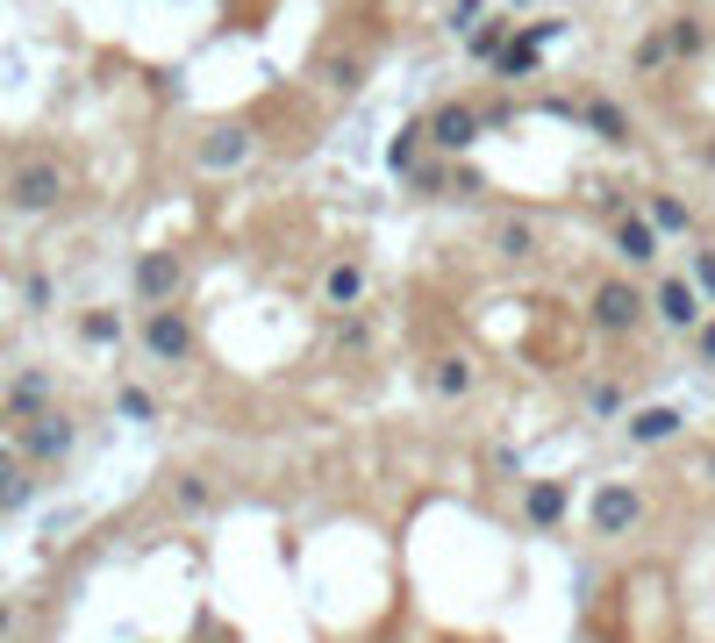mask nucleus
Masks as SVG:
<instances>
[{"mask_svg": "<svg viewBox=\"0 0 715 643\" xmlns=\"http://www.w3.org/2000/svg\"><path fill=\"white\" fill-rule=\"evenodd\" d=\"M587 322H594L601 337H637L644 329V279H594Z\"/></svg>", "mask_w": 715, "mask_h": 643, "instance_id": "nucleus-1", "label": "nucleus"}, {"mask_svg": "<svg viewBox=\"0 0 715 643\" xmlns=\"http://www.w3.org/2000/svg\"><path fill=\"white\" fill-rule=\"evenodd\" d=\"M423 129H429V151L437 157H465L479 136H487V115H479L473 101H437L423 115Z\"/></svg>", "mask_w": 715, "mask_h": 643, "instance_id": "nucleus-2", "label": "nucleus"}, {"mask_svg": "<svg viewBox=\"0 0 715 643\" xmlns=\"http://www.w3.org/2000/svg\"><path fill=\"white\" fill-rule=\"evenodd\" d=\"M637 522H644V487L609 479V487L587 493V529H594V537H630Z\"/></svg>", "mask_w": 715, "mask_h": 643, "instance_id": "nucleus-3", "label": "nucleus"}, {"mask_svg": "<svg viewBox=\"0 0 715 643\" xmlns=\"http://www.w3.org/2000/svg\"><path fill=\"white\" fill-rule=\"evenodd\" d=\"M8 201H15L22 215L58 207V201H65V165H58V157H22V165L8 172Z\"/></svg>", "mask_w": 715, "mask_h": 643, "instance_id": "nucleus-4", "label": "nucleus"}, {"mask_svg": "<svg viewBox=\"0 0 715 643\" xmlns=\"http://www.w3.org/2000/svg\"><path fill=\"white\" fill-rule=\"evenodd\" d=\"M258 157V136L243 129V122H215V129H201V143H193V165L201 172H243Z\"/></svg>", "mask_w": 715, "mask_h": 643, "instance_id": "nucleus-5", "label": "nucleus"}, {"mask_svg": "<svg viewBox=\"0 0 715 643\" xmlns=\"http://www.w3.org/2000/svg\"><path fill=\"white\" fill-rule=\"evenodd\" d=\"M551 115H573V122H587V129L601 136V143H615V151H623V143H630L637 136V122L623 115V101H609V93H587V101H544Z\"/></svg>", "mask_w": 715, "mask_h": 643, "instance_id": "nucleus-6", "label": "nucleus"}, {"mask_svg": "<svg viewBox=\"0 0 715 643\" xmlns=\"http://www.w3.org/2000/svg\"><path fill=\"white\" fill-rule=\"evenodd\" d=\"M651 315H658L665 329H687V337H694V329H701V293H694V279H687V272L651 279Z\"/></svg>", "mask_w": 715, "mask_h": 643, "instance_id": "nucleus-7", "label": "nucleus"}, {"mask_svg": "<svg viewBox=\"0 0 715 643\" xmlns=\"http://www.w3.org/2000/svg\"><path fill=\"white\" fill-rule=\"evenodd\" d=\"M143 351H151L158 365H187V357H193V322L179 315V307H151V322H143Z\"/></svg>", "mask_w": 715, "mask_h": 643, "instance_id": "nucleus-8", "label": "nucleus"}, {"mask_svg": "<svg viewBox=\"0 0 715 643\" xmlns=\"http://www.w3.org/2000/svg\"><path fill=\"white\" fill-rule=\"evenodd\" d=\"M129 287H137V301L172 307V293L187 287V265H179L172 251H143V257H137V272H129Z\"/></svg>", "mask_w": 715, "mask_h": 643, "instance_id": "nucleus-9", "label": "nucleus"}, {"mask_svg": "<svg viewBox=\"0 0 715 643\" xmlns=\"http://www.w3.org/2000/svg\"><path fill=\"white\" fill-rule=\"evenodd\" d=\"M609 237H615V251H623V265H637V272H651V265H658V251H665V237L644 222V207H623Z\"/></svg>", "mask_w": 715, "mask_h": 643, "instance_id": "nucleus-10", "label": "nucleus"}, {"mask_svg": "<svg viewBox=\"0 0 715 643\" xmlns=\"http://www.w3.org/2000/svg\"><path fill=\"white\" fill-rule=\"evenodd\" d=\"M559 36V22H537V29H515L509 51L494 58V79H529V72L544 65V43Z\"/></svg>", "mask_w": 715, "mask_h": 643, "instance_id": "nucleus-11", "label": "nucleus"}, {"mask_svg": "<svg viewBox=\"0 0 715 643\" xmlns=\"http://www.w3.org/2000/svg\"><path fill=\"white\" fill-rule=\"evenodd\" d=\"M523 515H529V529H559L565 515H573V487H565V479H529Z\"/></svg>", "mask_w": 715, "mask_h": 643, "instance_id": "nucleus-12", "label": "nucleus"}, {"mask_svg": "<svg viewBox=\"0 0 715 643\" xmlns=\"http://www.w3.org/2000/svg\"><path fill=\"white\" fill-rule=\"evenodd\" d=\"M72 443H79V429H72L65 415H43V423L22 429V457H29V465H58Z\"/></svg>", "mask_w": 715, "mask_h": 643, "instance_id": "nucleus-13", "label": "nucleus"}, {"mask_svg": "<svg viewBox=\"0 0 715 643\" xmlns=\"http://www.w3.org/2000/svg\"><path fill=\"white\" fill-rule=\"evenodd\" d=\"M623 429H630L637 451H658V443H673V437L687 429V415H680V407H630V415H623Z\"/></svg>", "mask_w": 715, "mask_h": 643, "instance_id": "nucleus-14", "label": "nucleus"}, {"mask_svg": "<svg viewBox=\"0 0 715 643\" xmlns=\"http://www.w3.org/2000/svg\"><path fill=\"white\" fill-rule=\"evenodd\" d=\"M365 287H373L365 257H337V265L323 272V301H329V307H343V315H351V307L365 301Z\"/></svg>", "mask_w": 715, "mask_h": 643, "instance_id": "nucleus-15", "label": "nucleus"}, {"mask_svg": "<svg viewBox=\"0 0 715 643\" xmlns=\"http://www.w3.org/2000/svg\"><path fill=\"white\" fill-rule=\"evenodd\" d=\"M423 157H429V129H423V122H401V129H393V143H387V172L409 187Z\"/></svg>", "mask_w": 715, "mask_h": 643, "instance_id": "nucleus-16", "label": "nucleus"}, {"mask_svg": "<svg viewBox=\"0 0 715 643\" xmlns=\"http://www.w3.org/2000/svg\"><path fill=\"white\" fill-rule=\"evenodd\" d=\"M644 222L658 229V237H694V207H687L680 193H665V187L644 193Z\"/></svg>", "mask_w": 715, "mask_h": 643, "instance_id": "nucleus-17", "label": "nucleus"}, {"mask_svg": "<svg viewBox=\"0 0 715 643\" xmlns=\"http://www.w3.org/2000/svg\"><path fill=\"white\" fill-rule=\"evenodd\" d=\"M8 415H15V423H43V415H51V379L22 373L15 387H8Z\"/></svg>", "mask_w": 715, "mask_h": 643, "instance_id": "nucleus-18", "label": "nucleus"}, {"mask_svg": "<svg viewBox=\"0 0 715 643\" xmlns=\"http://www.w3.org/2000/svg\"><path fill=\"white\" fill-rule=\"evenodd\" d=\"M429 393H437V401H465V393H473V357H437V365H429Z\"/></svg>", "mask_w": 715, "mask_h": 643, "instance_id": "nucleus-19", "label": "nucleus"}, {"mask_svg": "<svg viewBox=\"0 0 715 643\" xmlns=\"http://www.w3.org/2000/svg\"><path fill=\"white\" fill-rule=\"evenodd\" d=\"M630 72L637 79H658V72H673V43H665V29H644L630 43Z\"/></svg>", "mask_w": 715, "mask_h": 643, "instance_id": "nucleus-20", "label": "nucleus"}, {"mask_svg": "<svg viewBox=\"0 0 715 643\" xmlns=\"http://www.w3.org/2000/svg\"><path fill=\"white\" fill-rule=\"evenodd\" d=\"M509 36H515V22H509V15H487V22H479L473 36H465V51H473L479 65H494V58L509 51Z\"/></svg>", "mask_w": 715, "mask_h": 643, "instance_id": "nucleus-21", "label": "nucleus"}, {"mask_svg": "<svg viewBox=\"0 0 715 643\" xmlns=\"http://www.w3.org/2000/svg\"><path fill=\"white\" fill-rule=\"evenodd\" d=\"M665 43H673V65H680V58H701V51H708V22H701V15H673V22H665Z\"/></svg>", "mask_w": 715, "mask_h": 643, "instance_id": "nucleus-22", "label": "nucleus"}, {"mask_svg": "<svg viewBox=\"0 0 715 643\" xmlns=\"http://www.w3.org/2000/svg\"><path fill=\"white\" fill-rule=\"evenodd\" d=\"M79 337L93 343V351H108V343H122L129 329H122V315H115V307H86V315H79Z\"/></svg>", "mask_w": 715, "mask_h": 643, "instance_id": "nucleus-23", "label": "nucleus"}, {"mask_svg": "<svg viewBox=\"0 0 715 643\" xmlns=\"http://www.w3.org/2000/svg\"><path fill=\"white\" fill-rule=\"evenodd\" d=\"M587 415H594V423H615V415H630V387H615V379H594V387H587Z\"/></svg>", "mask_w": 715, "mask_h": 643, "instance_id": "nucleus-24", "label": "nucleus"}, {"mask_svg": "<svg viewBox=\"0 0 715 643\" xmlns=\"http://www.w3.org/2000/svg\"><path fill=\"white\" fill-rule=\"evenodd\" d=\"M494 251L501 257H529V251H537V229H529L523 215H501L494 222Z\"/></svg>", "mask_w": 715, "mask_h": 643, "instance_id": "nucleus-25", "label": "nucleus"}, {"mask_svg": "<svg viewBox=\"0 0 715 643\" xmlns=\"http://www.w3.org/2000/svg\"><path fill=\"white\" fill-rule=\"evenodd\" d=\"M409 187L423 193V201H437V193H451V157H437V151H429L423 165H415V179H409Z\"/></svg>", "mask_w": 715, "mask_h": 643, "instance_id": "nucleus-26", "label": "nucleus"}, {"mask_svg": "<svg viewBox=\"0 0 715 643\" xmlns=\"http://www.w3.org/2000/svg\"><path fill=\"white\" fill-rule=\"evenodd\" d=\"M115 415H122V423H158L151 387H122V393H115Z\"/></svg>", "mask_w": 715, "mask_h": 643, "instance_id": "nucleus-27", "label": "nucleus"}, {"mask_svg": "<svg viewBox=\"0 0 715 643\" xmlns=\"http://www.w3.org/2000/svg\"><path fill=\"white\" fill-rule=\"evenodd\" d=\"M687 279H694L701 301H715V243H701V251L687 257Z\"/></svg>", "mask_w": 715, "mask_h": 643, "instance_id": "nucleus-28", "label": "nucleus"}, {"mask_svg": "<svg viewBox=\"0 0 715 643\" xmlns=\"http://www.w3.org/2000/svg\"><path fill=\"white\" fill-rule=\"evenodd\" d=\"M172 501H179V508H208V501H215V487H208L201 472H179V479H172Z\"/></svg>", "mask_w": 715, "mask_h": 643, "instance_id": "nucleus-29", "label": "nucleus"}, {"mask_svg": "<svg viewBox=\"0 0 715 643\" xmlns=\"http://www.w3.org/2000/svg\"><path fill=\"white\" fill-rule=\"evenodd\" d=\"M443 22H451V36H473L479 22H487V0H451V15H443Z\"/></svg>", "mask_w": 715, "mask_h": 643, "instance_id": "nucleus-30", "label": "nucleus"}, {"mask_svg": "<svg viewBox=\"0 0 715 643\" xmlns=\"http://www.w3.org/2000/svg\"><path fill=\"white\" fill-rule=\"evenodd\" d=\"M365 343H373L365 315H343V322H337V351H365Z\"/></svg>", "mask_w": 715, "mask_h": 643, "instance_id": "nucleus-31", "label": "nucleus"}, {"mask_svg": "<svg viewBox=\"0 0 715 643\" xmlns=\"http://www.w3.org/2000/svg\"><path fill=\"white\" fill-rule=\"evenodd\" d=\"M694 357L715 373V315H701V329H694Z\"/></svg>", "mask_w": 715, "mask_h": 643, "instance_id": "nucleus-32", "label": "nucleus"}, {"mask_svg": "<svg viewBox=\"0 0 715 643\" xmlns=\"http://www.w3.org/2000/svg\"><path fill=\"white\" fill-rule=\"evenodd\" d=\"M22 301H29V307H51V279H43V272H29V279H22Z\"/></svg>", "mask_w": 715, "mask_h": 643, "instance_id": "nucleus-33", "label": "nucleus"}, {"mask_svg": "<svg viewBox=\"0 0 715 643\" xmlns=\"http://www.w3.org/2000/svg\"><path fill=\"white\" fill-rule=\"evenodd\" d=\"M451 193H479V172L473 165H451Z\"/></svg>", "mask_w": 715, "mask_h": 643, "instance_id": "nucleus-34", "label": "nucleus"}, {"mask_svg": "<svg viewBox=\"0 0 715 643\" xmlns=\"http://www.w3.org/2000/svg\"><path fill=\"white\" fill-rule=\"evenodd\" d=\"M15 457H22V451H0V493H8V487L22 479V465H15Z\"/></svg>", "mask_w": 715, "mask_h": 643, "instance_id": "nucleus-35", "label": "nucleus"}, {"mask_svg": "<svg viewBox=\"0 0 715 643\" xmlns=\"http://www.w3.org/2000/svg\"><path fill=\"white\" fill-rule=\"evenodd\" d=\"M694 157H701V172H715V136H708V143H694Z\"/></svg>", "mask_w": 715, "mask_h": 643, "instance_id": "nucleus-36", "label": "nucleus"}, {"mask_svg": "<svg viewBox=\"0 0 715 643\" xmlns=\"http://www.w3.org/2000/svg\"><path fill=\"white\" fill-rule=\"evenodd\" d=\"M701 472H708V479H715V451H708V457H701Z\"/></svg>", "mask_w": 715, "mask_h": 643, "instance_id": "nucleus-37", "label": "nucleus"}, {"mask_svg": "<svg viewBox=\"0 0 715 643\" xmlns=\"http://www.w3.org/2000/svg\"><path fill=\"white\" fill-rule=\"evenodd\" d=\"M8 622H15V615H8V601H0V629H8Z\"/></svg>", "mask_w": 715, "mask_h": 643, "instance_id": "nucleus-38", "label": "nucleus"}]
</instances>
